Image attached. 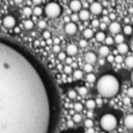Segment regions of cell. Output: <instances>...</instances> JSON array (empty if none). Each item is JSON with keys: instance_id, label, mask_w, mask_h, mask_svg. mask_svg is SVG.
<instances>
[{"instance_id": "1", "label": "cell", "mask_w": 133, "mask_h": 133, "mask_svg": "<svg viewBox=\"0 0 133 133\" xmlns=\"http://www.w3.org/2000/svg\"><path fill=\"white\" fill-rule=\"evenodd\" d=\"M51 102L34 63L0 41V133H50Z\"/></svg>"}, {"instance_id": "2", "label": "cell", "mask_w": 133, "mask_h": 133, "mask_svg": "<svg viewBox=\"0 0 133 133\" xmlns=\"http://www.w3.org/2000/svg\"><path fill=\"white\" fill-rule=\"evenodd\" d=\"M97 90L104 98H112L119 90V82L113 75H103L97 81Z\"/></svg>"}, {"instance_id": "3", "label": "cell", "mask_w": 133, "mask_h": 133, "mask_svg": "<svg viewBox=\"0 0 133 133\" xmlns=\"http://www.w3.org/2000/svg\"><path fill=\"white\" fill-rule=\"evenodd\" d=\"M100 125L104 131H112L113 129H115V127L117 125V119L113 114L106 113L101 117Z\"/></svg>"}, {"instance_id": "4", "label": "cell", "mask_w": 133, "mask_h": 133, "mask_svg": "<svg viewBox=\"0 0 133 133\" xmlns=\"http://www.w3.org/2000/svg\"><path fill=\"white\" fill-rule=\"evenodd\" d=\"M45 12L48 18L55 19L59 17L61 14V6L56 2H49L45 6Z\"/></svg>"}, {"instance_id": "5", "label": "cell", "mask_w": 133, "mask_h": 133, "mask_svg": "<svg viewBox=\"0 0 133 133\" xmlns=\"http://www.w3.org/2000/svg\"><path fill=\"white\" fill-rule=\"evenodd\" d=\"M2 23H3V26L5 28H14L16 26V19L12 16L8 15V16H6V17L3 18Z\"/></svg>"}, {"instance_id": "6", "label": "cell", "mask_w": 133, "mask_h": 133, "mask_svg": "<svg viewBox=\"0 0 133 133\" xmlns=\"http://www.w3.org/2000/svg\"><path fill=\"white\" fill-rule=\"evenodd\" d=\"M64 32L69 35H74L77 32V25L75 24V22H69L64 25Z\"/></svg>"}, {"instance_id": "7", "label": "cell", "mask_w": 133, "mask_h": 133, "mask_svg": "<svg viewBox=\"0 0 133 133\" xmlns=\"http://www.w3.org/2000/svg\"><path fill=\"white\" fill-rule=\"evenodd\" d=\"M89 9H90V12H92L94 15H100L103 10V7H102V4L99 3V2H92L89 6Z\"/></svg>"}, {"instance_id": "8", "label": "cell", "mask_w": 133, "mask_h": 133, "mask_svg": "<svg viewBox=\"0 0 133 133\" xmlns=\"http://www.w3.org/2000/svg\"><path fill=\"white\" fill-rule=\"evenodd\" d=\"M109 31L112 33V34H117V33H119V31H121V25H119V23H117V22H112V23H110V25H109Z\"/></svg>"}, {"instance_id": "9", "label": "cell", "mask_w": 133, "mask_h": 133, "mask_svg": "<svg viewBox=\"0 0 133 133\" xmlns=\"http://www.w3.org/2000/svg\"><path fill=\"white\" fill-rule=\"evenodd\" d=\"M81 2L79 0H72L70 2V8L73 10V11H80L81 10Z\"/></svg>"}, {"instance_id": "10", "label": "cell", "mask_w": 133, "mask_h": 133, "mask_svg": "<svg viewBox=\"0 0 133 133\" xmlns=\"http://www.w3.org/2000/svg\"><path fill=\"white\" fill-rule=\"evenodd\" d=\"M84 59L88 63H94V62L97 61V55L94 52H87L84 55Z\"/></svg>"}, {"instance_id": "11", "label": "cell", "mask_w": 133, "mask_h": 133, "mask_svg": "<svg viewBox=\"0 0 133 133\" xmlns=\"http://www.w3.org/2000/svg\"><path fill=\"white\" fill-rule=\"evenodd\" d=\"M77 52H78V47L75 44H70V45L66 46V53L70 56H73V55L77 54Z\"/></svg>"}, {"instance_id": "12", "label": "cell", "mask_w": 133, "mask_h": 133, "mask_svg": "<svg viewBox=\"0 0 133 133\" xmlns=\"http://www.w3.org/2000/svg\"><path fill=\"white\" fill-rule=\"evenodd\" d=\"M124 124L128 129H133V114L126 115V117L124 119Z\"/></svg>"}, {"instance_id": "13", "label": "cell", "mask_w": 133, "mask_h": 133, "mask_svg": "<svg viewBox=\"0 0 133 133\" xmlns=\"http://www.w3.org/2000/svg\"><path fill=\"white\" fill-rule=\"evenodd\" d=\"M128 51H129V47H128L127 44H125V43L118 44V46H117V52H118L119 54H125V53H127Z\"/></svg>"}, {"instance_id": "14", "label": "cell", "mask_w": 133, "mask_h": 133, "mask_svg": "<svg viewBox=\"0 0 133 133\" xmlns=\"http://www.w3.org/2000/svg\"><path fill=\"white\" fill-rule=\"evenodd\" d=\"M79 18H80V20H82V21L88 20V19H89V11L86 10V9H81V10L79 11Z\"/></svg>"}, {"instance_id": "15", "label": "cell", "mask_w": 133, "mask_h": 133, "mask_svg": "<svg viewBox=\"0 0 133 133\" xmlns=\"http://www.w3.org/2000/svg\"><path fill=\"white\" fill-rule=\"evenodd\" d=\"M83 36H84L86 39L91 38V37L94 36V31H92V29H90V28L84 29V31H83Z\"/></svg>"}, {"instance_id": "16", "label": "cell", "mask_w": 133, "mask_h": 133, "mask_svg": "<svg viewBox=\"0 0 133 133\" xmlns=\"http://www.w3.org/2000/svg\"><path fill=\"white\" fill-rule=\"evenodd\" d=\"M85 106H86V108H87V109L92 110V109H95V108H96V106H97V102H96V101H94V100H87V101H86V103H85Z\"/></svg>"}, {"instance_id": "17", "label": "cell", "mask_w": 133, "mask_h": 133, "mask_svg": "<svg viewBox=\"0 0 133 133\" xmlns=\"http://www.w3.org/2000/svg\"><path fill=\"white\" fill-rule=\"evenodd\" d=\"M99 53L102 56H107L109 54V48H108V46H101L100 49H99Z\"/></svg>"}, {"instance_id": "18", "label": "cell", "mask_w": 133, "mask_h": 133, "mask_svg": "<svg viewBox=\"0 0 133 133\" xmlns=\"http://www.w3.org/2000/svg\"><path fill=\"white\" fill-rule=\"evenodd\" d=\"M105 38H106V35H105V33L103 31H99V32L96 33V39L98 42H100V43L101 42H104Z\"/></svg>"}, {"instance_id": "19", "label": "cell", "mask_w": 133, "mask_h": 133, "mask_svg": "<svg viewBox=\"0 0 133 133\" xmlns=\"http://www.w3.org/2000/svg\"><path fill=\"white\" fill-rule=\"evenodd\" d=\"M82 77H83V72H82V71H80V70L74 71V73H73V78H74L75 80H80V79H82Z\"/></svg>"}, {"instance_id": "20", "label": "cell", "mask_w": 133, "mask_h": 133, "mask_svg": "<svg viewBox=\"0 0 133 133\" xmlns=\"http://www.w3.org/2000/svg\"><path fill=\"white\" fill-rule=\"evenodd\" d=\"M33 26H34V24H33V21L32 20H25L24 21V27H25V29H28V30H30V29H32L33 28Z\"/></svg>"}, {"instance_id": "21", "label": "cell", "mask_w": 133, "mask_h": 133, "mask_svg": "<svg viewBox=\"0 0 133 133\" xmlns=\"http://www.w3.org/2000/svg\"><path fill=\"white\" fill-rule=\"evenodd\" d=\"M124 41H125V37H124L123 34H121V33L115 34V36H114V42H115L116 44H122V43H124Z\"/></svg>"}, {"instance_id": "22", "label": "cell", "mask_w": 133, "mask_h": 133, "mask_svg": "<svg viewBox=\"0 0 133 133\" xmlns=\"http://www.w3.org/2000/svg\"><path fill=\"white\" fill-rule=\"evenodd\" d=\"M125 63L129 69H133V56H128L125 59Z\"/></svg>"}, {"instance_id": "23", "label": "cell", "mask_w": 133, "mask_h": 133, "mask_svg": "<svg viewBox=\"0 0 133 133\" xmlns=\"http://www.w3.org/2000/svg\"><path fill=\"white\" fill-rule=\"evenodd\" d=\"M87 92H88L87 87H85V86H79V87H78V94H79L80 96H86Z\"/></svg>"}, {"instance_id": "24", "label": "cell", "mask_w": 133, "mask_h": 133, "mask_svg": "<svg viewBox=\"0 0 133 133\" xmlns=\"http://www.w3.org/2000/svg\"><path fill=\"white\" fill-rule=\"evenodd\" d=\"M123 30H124V33L127 34V35H130V34H132V32H133V28H132L131 25H126Z\"/></svg>"}, {"instance_id": "25", "label": "cell", "mask_w": 133, "mask_h": 133, "mask_svg": "<svg viewBox=\"0 0 133 133\" xmlns=\"http://www.w3.org/2000/svg\"><path fill=\"white\" fill-rule=\"evenodd\" d=\"M92 63H88V62H86L85 64H84V66H83V70L86 72V73H91L92 72Z\"/></svg>"}, {"instance_id": "26", "label": "cell", "mask_w": 133, "mask_h": 133, "mask_svg": "<svg viewBox=\"0 0 133 133\" xmlns=\"http://www.w3.org/2000/svg\"><path fill=\"white\" fill-rule=\"evenodd\" d=\"M86 80H87L88 82H90V83L95 82V81H96V75L92 74V73H87V75H86Z\"/></svg>"}, {"instance_id": "27", "label": "cell", "mask_w": 133, "mask_h": 133, "mask_svg": "<svg viewBox=\"0 0 133 133\" xmlns=\"http://www.w3.org/2000/svg\"><path fill=\"white\" fill-rule=\"evenodd\" d=\"M42 14H43V8H42V7L36 6V7H34V8H33V15H35L36 17L42 16Z\"/></svg>"}, {"instance_id": "28", "label": "cell", "mask_w": 133, "mask_h": 133, "mask_svg": "<svg viewBox=\"0 0 133 133\" xmlns=\"http://www.w3.org/2000/svg\"><path fill=\"white\" fill-rule=\"evenodd\" d=\"M73 107H74V110L77 111V112H80V111H82V109H83V105H82L81 103H79V102L75 103Z\"/></svg>"}, {"instance_id": "29", "label": "cell", "mask_w": 133, "mask_h": 133, "mask_svg": "<svg viewBox=\"0 0 133 133\" xmlns=\"http://www.w3.org/2000/svg\"><path fill=\"white\" fill-rule=\"evenodd\" d=\"M72 119H73V121H74L76 124H79V123L82 121V116H81L79 113H76V114H74V115H73Z\"/></svg>"}, {"instance_id": "30", "label": "cell", "mask_w": 133, "mask_h": 133, "mask_svg": "<svg viewBox=\"0 0 133 133\" xmlns=\"http://www.w3.org/2000/svg\"><path fill=\"white\" fill-rule=\"evenodd\" d=\"M32 12H33V10H32L30 7H28V6H26V7L23 8V14H24L25 16H27V17H29Z\"/></svg>"}, {"instance_id": "31", "label": "cell", "mask_w": 133, "mask_h": 133, "mask_svg": "<svg viewBox=\"0 0 133 133\" xmlns=\"http://www.w3.org/2000/svg\"><path fill=\"white\" fill-rule=\"evenodd\" d=\"M68 97H69L71 100H73V99H75V98L77 97V92H76L74 89H70V90L68 91Z\"/></svg>"}, {"instance_id": "32", "label": "cell", "mask_w": 133, "mask_h": 133, "mask_svg": "<svg viewBox=\"0 0 133 133\" xmlns=\"http://www.w3.org/2000/svg\"><path fill=\"white\" fill-rule=\"evenodd\" d=\"M84 126L86 127V128H91L92 126H94V122H92V119L91 118H86V121L84 122Z\"/></svg>"}, {"instance_id": "33", "label": "cell", "mask_w": 133, "mask_h": 133, "mask_svg": "<svg viewBox=\"0 0 133 133\" xmlns=\"http://www.w3.org/2000/svg\"><path fill=\"white\" fill-rule=\"evenodd\" d=\"M37 26H38L39 29H45L47 27V22L44 21V20H39L38 23H37Z\"/></svg>"}, {"instance_id": "34", "label": "cell", "mask_w": 133, "mask_h": 133, "mask_svg": "<svg viewBox=\"0 0 133 133\" xmlns=\"http://www.w3.org/2000/svg\"><path fill=\"white\" fill-rule=\"evenodd\" d=\"M105 43H106L107 46H110V45H112V44L114 43V38H112L111 36H106V38H105Z\"/></svg>"}, {"instance_id": "35", "label": "cell", "mask_w": 133, "mask_h": 133, "mask_svg": "<svg viewBox=\"0 0 133 133\" xmlns=\"http://www.w3.org/2000/svg\"><path fill=\"white\" fill-rule=\"evenodd\" d=\"M62 71L64 72V74H71L72 73V68H71V65H69V64H66V65H64L63 66V69H62Z\"/></svg>"}, {"instance_id": "36", "label": "cell", "mask_w": 133, "mask_h": 133, "mask_svg": "<svg viewBox=\"0 0 133 133\" xmlns=\"http://www.w3.org/2000/svg\"><path fill=\"white\" fill-rule=\"evenodd\" d=\"M57 55H58V59L61 61L65 60V58H66V53H64V52H59V53H57Z\"/></svg>"}, {"instance_id": "37", "label": "cell", "mask_w": 133, "mask_h": 133, "mask_svg": "<svg viewBox=\"0 0 133 133\" xmlns=\"http://www.w3.org/2000/svg\"><path fill=\"white\" fill-rule=\"evenodd\" d=\"M100 25H101V23H100V21H99V20L95 19V20H92V21H91V26H92V27L97 28V27H100Z\"/></svg>"}, {"instance_id": "38", "label": "cell", "mask_w": 133, "mask_h": 133, "mask_svg": "<svg viewBox=\"0 0 133 133\" xmlns=\"http://www.w3.org/2000/svg\"><path fill=\"white\" fill-rule=\"evenodd\" d=\"M43 37H44L45 39L51 38V32H50V31H48V30H45V31L43 32Z\"/></svg>"}, {"instance_id": "39", "label": "cell", "mask_w": 133, "mask_h": 133, "mask_svg": "<svg viewBox=\"0 0 133 133\" xmlns=\"http://www.w3.org/2000/svg\"><path fill=\"white\" fill-rule=\"evenodd\" d=\"M70 18H71V21H72V22H77V21L80 19V18H79V15H77V14H75V12H74Z\"/></svg>"}, {"instance_id": "40", "label": "cell", "mask_w": 133, "mask_h": 133, "mask_svg": "<svg viewBox=\"0 0 133 133\" xmlns=\"http://www.w3.org/2000/svg\"><path fill=\"white\" fill-rule=\"evenodd\" d=\"M79 46L82 47V48L86 47V46H87V41H86V38H85V39H80V41H79Z\"/></svg>"}, {"instance_id": "41", "label": "cell", "mask_w": 133, "mask_h": 133, "mask_svg": "<svg viewBox=\"0 0 133 133\" xmlns=\"http://www.w3.org/2000/svg\"><path fill=\"white\" fill-rule=\"evenodd\" d=\"M114 61L117 62V63L123 62V57H122V55H116V56L114 57Z\"/></svg>"}, {"instance_id": "42", "label": "cell", "mask_w": 133, "mask_h": 133, "mask_svg": "<svg viewBox=\"0 0 133 133\" xmlns=\"http://www.w3.org/2000/svg\"><path fill=\"white\" fill-rule=\"evenodd\" d=\"M127 96L130 98H133V87H129L127 90Z\"/></svg>"}, {"instance_id": "43", "label": "cell", "mask_w": 133, "mask_h": 133, "mask_svg": "<svg viewBox=\"0 0 133 133\" xmlns=\"http://www.w3.org/2000/svg\"><path fill=\"white\" fill-rule=\"evenodd\" d=\"M53 52L59 53V52H60V46H59V45H54V46H53Z\"/></svg>"}, {"instance_id": "44", "label": "cell", "mask_w": 133, "mask_h": 133, "mask_svg": "<svg viewBox=\"0 0 133 133\" xmlns=\"http://www.w3.org/2000/svg\"><path fill=\"white\" fill-rule=\"evenodd\" d=\"M124 103H125V105H127V106H130V104H131V100H130V97H126L125 99H124Z\"/></svg>"}, {"instance_id": "45", "label": "cell", "mask_w": 133, "mask_h": 133, "mask_svg": "<svg viewBox=\"0 0 133 133\" xmlns=\"http://www.w3.org/2000/svg\"><path fill=\"white\" fill-rule=\"evenodd\" d=\"M107 61H108V62H112V61H114V57H113L111 54H108V55H107Z\"/></svg>"}, {"instance_id": "46", "label": "cell", "mask_w": 133, "mask_h": 133, "mask_svg": "<svg viewBox=\"0 0 133 133\" xmlns=\"http://www.w3.org/2000/svg\"><path fill=\"white\" fill-rule=\"evenodd\" d=\"M76 123L72 119V121H68V123H66V125H68V127H70V128H72V127H74V125H75Z\"/></svg>"}, {"instance_id": "47", "label": "cell", "mask_w": 133, "mask_h": 133, "mask_svg": "<svg viewBox=\"0 0 133 133\" xmlns=\"http://www.w3.org/2000/svg\"><path fill=\"white\" fill-rule=\"evenodd\" d=\"M115 18H116V16H115V14H114V12H111V14L109 15V19H110V20H112V21H114V20H115Z\"/></svg>"}, {"instance_id": "48", "label": "cell", "mask_w": 133, "mask_h": 133, "mask_svg": "<svg viewBox=\"0 0 133 133\" xmlns=\"http://www.w3.org/2000/svg\"><path fill=\"white\" fill-rule=\"evenodd\" d=\"M14 32H15V33H20V32H21V29H20L19 27H16V26H15V27H14Z\"/></svg>"}, {"instance_id": "49", "label": "cell", "mask_w": 133, "mask_h": 133, "mask_svg": "<svg viewBox=\"0 0 133 133\" xmlns=\"http://www.w3.org/2000/svg\"><path fill=\"white\" fill-rule=\"evenodd\" d=\"M64 61L66 62V64H70V63H72V61H73V60H72V58H71V57H66Z\"/></svg>"}, {"instance_id": "50", "label": "cell", "mask_w": 133, "mask_h": 133, "mask_svg": "<svg viewBox=\"0 0 133 133\" xmlns=\"http://www.w3.org/2000/svg\"><path fill=\"white\" fill-rule=\"evenodd\" d=\"M59 38L58 37H55L54 39H53V43H54V45H59Z\"/></svg>"}, {"instance_id": "51", "label": "cell", "mask_w": 133, "mask_h": 133, "mask_svg": "<svg viewBox=\"0 0 133 133\" xmlns=\"http://www.w3.org/2000/svg\"><path fill=\"white\" fill-rule=\"evenodd\" d=\"M87 133H95V129H92V127L87 128Z\"/></svg>"}, {"instance_id": "52", "label": "cell", "mask_w": 133, "mask_h": 133, "mask_svg": "<svg viewBox=\"0 0 133 133\" xmlns=\"http://www.w3.org/2000/svg\"><path fill=\"white\" fill-rule=\"evenodd\" d=\"M42 1H43V0H32V2H33L34 4H39V3H42Z\"/></svg>"}, {"instance_id": "53", "label": "cell", "mask_w": 133, "mask_h": 133, "mask_svg": "<svg viewBox=\"0 0 133 133\" xmlns=\"http://www.w3.org/2000/svg\"><path fill=\"white\" fill-rule=\"evenodd\" d=\"M46 43H47V45H51L53 42H52V39H51V38H48V39H46Z\"/></svg>"}, {"instance_id": "54", "label": "cell", "mask_w": 133, "mask_h": 133, "mask_svg": "<svg viewBox=\"0 0 133 133\" xmlns=\"http://www.w3.org/2000/svg\"><path fill=\"white\" fill-rule=\"evenodd\" d=\"M87 117H88V118H91V117H92V112H90V111L87 112Z\"/></svg>"}, {"instance_id": "55", "label": "cell", "mask_w": 133, "mask_h": 133, "mask_svg": "<svg viewBox=\"0 0 133 133\" xmlns=\"http://www.w3.org/2000/svg\"><path fill=\"white\" fill-rule=\"evenodd\" d=\"M14 2L17 3V4H21V3L23 2V0H14Z\"/></svg>"}, {"instance_id": "56", "label": "cell", "mask_w": 133, "mask_h": 133, "mask_svg": "<svg viewBox=\"0 0 133 133\" xmlns=\"http://www.w3.org/2000/svg\"><path fill=\"white\" fill-rule=\"evenodd\" d=\"M131 82H132V84H133V71H132V73H131Z\"/></svg>"}, {"instance_id": "57", "label": "cell", "mask_w": 133, "mask_h": 133, "mask_svg": "<svg viewBox=\"0 0 133 133\" xmlns=\"http://www.w3.org/2000/svg\"><path fill=\"white\" fill-rule=\"evenodd\" d=\"M104 63H105V62H104V60H103V59H101V60H100V64H101V65H103Z\"/></svg>"}, {"instance_id": "58", "label": "cell", "mask_w": 133, "mask_h": 133, "mask_svg": "<svg viewBox=\"0 0 133 133\" xmlns=\"http://www.w3.org/2000/svg\"><path fill=\"white\" fill-rule=\"evenodd\" d=\"M125 22L128 23V22H129V19H128V18H125Z\"/></svg>"}, {"instance_id": "59", "label": "cell", "mask_w": 133, "mask_h": 133, "mask_svg": "<svg viewBox=\"0 0 133 133\" xmlns=\"http://www.w3.org/2000/svg\"><path fill=\"white\" fill-rule=\"evenodd\" d=\"M100 133H107V131H102V132H100Z\"/></svg>"}, {"instance_id": "60", "label": "cell", "mask_w": 133, "mask_h": 133, "mask_svg": "<svg viewBox=\"0 0 133 133\" xmlns=\"http://www.w3.org/2000/svg\"><path fill=\"white\" fill-rule=\"evenodd\" d=\"M0 5H1V0H0Z\"/></svg>"}]
</instances>
